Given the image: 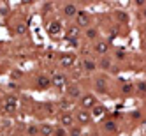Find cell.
I'll return each instance as SVG.
<instances>
[{"label":"cell","instance_id":"obj_1","mask_svg":"<svg viewBox=\"0 0 146 136\" xmlns=\"http://www.w3.org/2000/svg\"><path fill=\"white\" fill-rule=\"evenodd\" d=\"M76 27H83V28H88L90 27V16H88V13H85V11H78L76 13Z\"/></svg>","mask_w":146,"mask_h":136},{"label":"cell","instance_id":"obj_2","mask_svg":"<svg viewBox=\"0 0 146 136\" xmlns=\"http://www.w3.org/2000/svg\"><path fill=\"white\" fill-rule=\"evenodd\" d=\"M97 104V99L92 96V94H85V96L81 97V108L83 110H88V108H93Z\"/></svg>","mask_w":146,"mask_h":136},{"label":"cell","instance_id":"obj_3","mask_svg":"<svg viewBox=\"0 0 146 136\" xmlns=\"http://www.w3.org/2000/svg\"><path fill=\"white\" fill-rule=\"evenodd\" d=\"M16 106H18V101H16L14 96H9V97L5 99V103H4V110H5L7 113H13V111L16 110Z\"/></svg>","mask_w":146,"mask_h":136},{"label":"cell","instance_id":"obj_4","mask_svg":"<svg viewBox=\"0 0 146 136\" xmlns=\"http://www.w3.org/2000/svg\"><path fill=\"white\" fill-rule=\"evenodd\" d=\"M76 119H78V122L79 124H90V120H92V115H90V111L88 110H81V111H78V115H76Z\"/></svg>","mask_w":146,"mask_h":136},{"label":"cell","instance_id":"obj_5","mask_svg":"<svg viewBox=\"0 0 146 136\" xmlns=\"http://www.w3.org/2000/svg\"><path fill=\"white\" fill-rule=\"evenodd\" d=\"M81 96V88L76 85V83H72V85H67V97L70 99H76Z\"/></svg>","mask_w":146,"mask_h":136},{"label":"cell","instance_id":"obj_6","mask_svg":"<svg viewBox=\"0 0 146 136\" xmlns=\"http://www.w3.org/2000/svg\"><path fill=\"white\" fill-rule=\"evenodd\" d=\"M62 32V23L60 21H51L49 25H48V34L53 37V36H58Z\"/></svg>","mask_w":146,"mask_h":136},{"label":"cell","instance_id":"obj_7","mask_svg":"<svg viewBox=\"0 0 146 136\" xmlns=\"http://www.w3.org/2000/svg\"><path fill=\"white\" fill-rule=\"evenodd\" d=\"M51 83H53L56 88L65 87V85H67V76H65V74H55L53 80H51Z\"/></svg>","mask_w":146,"mask_h":136},{"label":"cell","instance_id":"obj_8","mask_svg":"<svg viewBox=\"0 0 146 136\" xmlns=\"http://www.w3.org/2000/svg\"><path fill=\"white\" fill-rule=\"evenodd\" d=\"M78 37H79V27H76V25H70V27L67 28L65 39H67V41H72V39H78Z\"/></svg>","mask_w":146,"mask_h":136},{"label":"cell","instance_id":"obj_9","mask_svg":"<svg viewBox=\"0 0 146 136\" xmlns=\"http://www.w3.org/2000/svg\"><path fill=\"white\" fill-rule=\"evenodd\" d=\"M74 55H62L60 57V66L62 67H72L74 66Z\"/></svg>","mask_w":146,"mask_h":136},{"label":"cell","instance_id":"obj_10","mask_svg":"<svg viewBox=\"0 0 146 136\" xmlns=\"http://www.w3.org/2000/svg\"><path fill=\"white\" fill-rule=\"evenodd\" d=\"M97 51V53H100V55H106L108 51H109V44L106 43V41H97L95 43V48H93Z\"/></svg>","mask_w":146,"mask_h":136},{"label":"cell","instance_id":"obj_11","mask_svg":"<svg viewBox=\"0 0 146 136\" xmlns=\"http://www.w3.org/2000/svg\"><path fill=\"white\" fill-rule=\"evenodd\" d=\"M53 131H55V127H51L49 124H40L39 125V134L40 136H51Z\"/></svg>","mask_w":146,"mask_h":136},{"label":"cell","instance_id":"obj_12","mask_svg":"<svg viewBox=\"0 0 146 136\" xmlns=\"http://www.w3.org/2000/svg\"><path fill=\"white\" fill-rule=\"evenodd\" d=\"M60 122H62V125H64V127H72V124H74V119H72V115H69V113H64L60 117Z\"/></svg>","mask_w":146,"mask_h":136},{"label":"cell","instance_id":"obj_13","mask_svg":"<svg viewBox=\"0 0 146 136\" xmlns=\"http://www.w3.org/2000/svg\"><path fill=\"white\" fill-rule=\"evenodd\" d=\"M49 85H51V80L48 76H39L37 78V87L39 88H48Z\"/></svg>","mask_w":146,"mask_h":136},{"label":"cell","instance_id":"obj_14","mask_svg":"<svg viewBox=\"0 0 146 136\" xmlns=\"http://www.w3.org/2000/svg\"><path fill=\"white\" fill-rule=\"evenodd\" d=\"M76 13H78V9H76V5H72V4H67V5L64 7V14H65L67 18L76 16Z\"/></svg>","mask_w":146,"mask_h":136},{"label":"cell","instance_id":"obj_15","mask_svg":"<svg viewBox=\"0 0 146 136\" xmlns=\"http://www.w3.org/2000/svg\"><path fill=\"white\" fill-rule=\"evenodd\" d=\"M104 113H106V108H104V106H100V104H99V106L95 104V106L92 108V115H93V117H102Z\"/></svg>","mask_w":146,"mask_h":136},{"label":"cell","instance_id":"obj_16","mask_svg":"<svg viewBox=\"0 0 146 136\" xmlns=\"http://www.w3.org/2000/svg\"><path fill=\"white\" fill-rule=\"evenodd\" d=\"M83 69H85V71H95L97 64H95V62H92V60H85V62H83Z\"/></svg>","mask_w":146,"mask_h":136},{"label":"cell","instance_id":"obj_17","mask_svg":"<svg viewBox=\"0 0 146 136\" xmlns=\"http://www.w3.org/2000/svg\"><path fill=\"white\" fill-rule=\"evenodd\" d=\"M95 85H97V90H100V92H106V78H97Z\"/></svg>","mask_w":146,"mask_h":136},{"label":"cell","instance_id":"obj_18","mask_svg":"<svg viewBox=\"0 0 146 136\" xmlns=\"http://www.w3.org/2000/svg\"><path fill=\"white\" fill-rule=\"evenodd\" d=\"M116 18H118V21H120V23H127V21H129L127 13H121V11H118V13H116Z\"/></svg>","mask_w":146,"mask_h":136},{"label":"cell","instance_id":"obj_19","mask_svg":"<svg viewBox=\"0 0 146 136\" xmlns=\"http://www.w3.org/2000/svg\"><path fill=\"white\" fill-rule=\"evenodd\" d=\"M97 34H99V32H97V28H92V27L86 28V37H88V39H95Z\"/></svg>","mask_w":146,"mask_h":136},{"label":"cell","instance_id":"obj_20","mask_svg":"<svg viewBox=\"0 0 146 136\" xmlns=\"http://www.w3.org/2000/svg\"><path fill=\"white\" fill-rule=\"evenodd\" d=\"M27 134L28 136H37L39 134V127H37V125H30V127L27 129Z\"/></svg>","mask_w":146,"mask_h":136},{"label":"cell","instance_id":"obj_21","mask_svg":"<svg viewBox=\"0 0 146 136\" xmlns=\"http://www.w3.org/2000/svg\"><path fill=\"white\" fill-rule=\"evenodd\" d=\"M53 134L55 136H67V131H65V127H56L53 131Z\"/></svg>","mask_w":146,"mask_h":136},{"label":"cell","instance_id":"obj_22","mask_svg":"<svg viewBox=\"0 0 146 136\" xmlns=\"http://www.w3.org/2000/svg\"><path fill=\"white\" fill-rule=\"evenodd\" d=\"M106 129H108V131H113V133H114V131H116L118 127H116V124H114L113 120H108V122H106Z\"/></svg>","mask_w":146,"mask_h":136},{"label":"cell","instance_id":"obj_23","mask_svg":"<svg viewBox=\"0 0 146 136\" xmlns=\"http://www.w3.org/2000/svg\"><path fill=\"white\" fill-rule=\"evenodd\" d=\"M16 32H18V34H25V32H27V25H25V23H19V25L16 27Z\"/></svg>","mask_w":146,"mask_h":136},{"label":"cell","instance_id":"obj_24","mask_svg":"<svg viewBox=\"0 0 146 136\" xmlns=\"http://www.w3.org/2000/svg\"><path fill=\"white\" fill-rule=\"evenodd\" d=\"M100 67H102V69H109V67H111V60H109V58H104V60L100 62Z\"/></svg>","mask_w":146,"mask_h":136},{"label":"cell","instance_id":"obj_25","mask_svg":"<svg viewBox=\"0 0 146 136\" xmlns=\"http://www.w3.org/2000/svg\"><path fill=\"white\" fill-rule=\"evenodd\" d=\"M116 58L118 60H123L125 58V51L123 50H116Z\"/></svg>","mask_w":146,"mask_h":136},{"label":"cell","instance_id":"obj_26","mask_svg":"<svg viewBox=\"0 0 146 136\" xmlns=\"http://www.w3.org/2000/svg\"><path fill=\"white\" fill-rule=\"evenodd\" d=\"M121 90H123V94H130L132 92V85H129V83H127V85H123Z\"/></svg>","mask_w":146,"mask_h":136},{"label":"cell","instance_id":"obj_27","mask_svg":"<svg viewBox=\"0 0 146 136\" xmlns=\"http://www.w3.org/2000/svg\"><path fill=\"white\" fill-rule=\"evenodd\" d=\"M79 127H70V136H79Z\"/></svg>","mask_w":146,"mask_h":136},{"label":"cell","instance_id":"obj_28","mask_svg":"<svg viewBox=\"0 0 146 136\" xmlns=\"http://www.w3.org/2000/svg\"><path fill=\"white\" fill-rule=\"evenodd\" d=\"M134 4H135V5H139V7H144L146 0H134Z\"/></svg>","mask_w":146,"mask_h":136},{"label":"cell","instance_id":"obj_29","mask_svg":"<svg viewBox=\"0 0 146 136\" xmlns=\"http://www.w3.org/2000/svg\"><path fill=\"white\" fill-rule=\"evenodd\" d=\"M137 88H139L141 92H146V83H139V85H137Z\"/></svg>","mask_w":146,"mask_h":136},{"label":"cell","instance_id":"obj_30","mask_svg":"<svg viewBox=\"0 0 146 136\" xmlns=\"http://www.w3.org/2000/svg\"><path fill=\"white\" fill-rule=\"evenodd\" d=\"M143 16L146 18V7H143Z\"/></svg>","mask_w":146,"mask_h":136},{"label":"cell","instance_id":"obj_31","mask_svg":"<svg viewBox=\"0 0 146 136\" xmlns=\"http://www.w3.org/2000/svg\"><path fill=\"white\" fill-rule=\"evenodd\" d=\"M23 2H27V4H30V2H32V0H23Z\"/></svg>","mask_w":146,"mask_h":136},{"label":"cell","instance_id":"obj_32","mask_svg":"<svg viewBox=\"0 0 146 136\" xmlns=\"http://www.w3.org/2000/svg\"><path fill=\"white\" fill-rule=\"evenodd\" d=\"M90 136H97V134H90Z\"/></svg>","mask_w":146,"mask_h":136}]
</instances>
